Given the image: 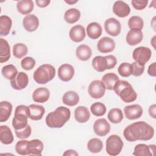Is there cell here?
Instances as JSON below:
<instances>
[{"mask_svg": "<svg viewBox=\"0 0 156 156\" xmlns=\"http://www.w3.org/2000/svg\"><path fill=\"white\" fill-rule=\"evenodd\" d=\"M123 135L129 142L148 141L153 138L154 129L144 121H138L127 126L124 130Z\"/></svg>", "mask_w": 156, "mask_h": 156, "instance_id": "6da1fadb", "label": "cell"}, {"mask_svg": "<svg viewBox=\"0 0 156 156\" xmlns=\"http://www.w3.org/2000/svg\"><path fill=\"white\" fill-rule=\"evenodd\" d=\"M71 111L65 107H57L54 112L48 114L46 124L50 128H61L70 119Z\"/></svg>", "mask_w": 156, "mask_h": 156, "instance_id": "7a4b0ae2", "label": "cell"}, {"mask_svg": "<svg viewBox=\"0 0 156 156\" xmlns=\"http://www.w3.org/2000/svg\"><path fill=\"white\" fill-rule=\"evenodd\" d=\"M113 90L115 93L119 96L124 102L130 103L136 99V93L130 83L126 80H118L115 83Z\"/></svg>", "mask_w": 156, "mask_h": 156, "instance_id": "3957f363", "label": "cell"}, {"mask_svg": "<svg viewBox=\"0 0 156 156\" xmlns=\"http://www.w3.org/2000/svg\"><path fill=\"white\" fill-rule=\"evenodd\" d=\"M55 76V69L50 64L40 65L34 73L33 78L38 84H46Z\"/></svg>", "mask_w": 156, "mask_h": 156, "instance_id": "277c9868", "label": "cell"}, {"mask_svg": "<svg viewBox=\"0 0 156 156\" xmlns=\"http://www.w3.org/2000/svg\"><path fill=\"white\" fill-rule=\"evenodd\" d=\"M117 63L116 58L113 55L106 56L98 55L92 60V66L98 72H104L106 69L113 68Z\"/></svg>", "mask_w": 156, "mask_h": 156, "instance_id": "5b68a950", "label": "cell"}, {"mask_svg": "<svg viewBox=\"0 0 156 156\" xmlns=\"http://www.w3.org/2000/svg\"><path fill=\"white\" fill-rule=\"evenodd\" d=\"M29 118V107L24 105H18L15 110V115L12 119V126L15 130H21L27 124Z\"/></svg>", "mask_w": 156, "mask_h": 156, "instance_id": "8992f818", "label": "cell"}, {"mask_svg": "<svg viewBox=\"0 0 156 156\" xmlns=\"http://www.w3.org/2000/svg\"><path fill=\"white\" fill-rule=\"evenodd\" d=\"M123 146V141L119 136L112 135L106 140L105 150L108 155L116 156L121 153Z\"/></svg>", "mask_w": 156, "mask_h": 156, "instance_id": "52a82bcc", "label": "cell"}, {"mask_svg": "<svg viewBox=\"0 0 156 156\" xmlns=\"http://www.w3.org/2000/svg\"><path fill=\"white\" fill-rule=\"evenodd\" d=\"M152 55L151 49L145 46H140L135 48L132 53V57L135 62L141 65L145 64L150 60Z\"/></svg>", "mask_w": 156, "mask_h": 156, "instance_id": "ba28073f", "label": "cell"}, {"mask_svg": "<svg viewBox=\"0 0 156 156\" xmlns=\"http://www.w3.org/2000/svg\"><path fill=\"white\" fill-rule=\"evenodd\" d=\"M105 87L102 81L94 80L88 86V93L94 99H100L104 96L105 93Z\"/></svg>", "mask_w": 156, "mask_h": 156, "instance_id": "9c48e42d", "label": "cell"}, {"mask_svg": "<svg viewBox=\"0 0 156 156\" xmlns=\"http://www.w3.org/2000/svg\"><path fill=\"white\" fill-rule=\"evenodd\" d=\"M104 29L108 35L112 37H116L121 32V25L120 22L116 18H110L105 20Z\"/></svg>", "mask_w": 156, "mask_h": 156, "instance_id": "30bf717a", "label": "cell"}, {"mask_svg": "<svg viewBox=\"0 0 156 156\" xmlns=\"http://www.w3.org/2000/svg\"><path fill=\"white\" fill-rule=\"evenodd\" d=\"M29 83V77L26 73L20 72L18 74L10 80L12 87L16 90L24 89Z\"/></svg>", "mask_w": 156, "mask_h": 156, "instance_id": "8fae6325", "label": "cell"}, {"mask_svg": "<svg viewBox=\"0 0 156 156\" xmlns=\"http://www.w3.org/2000/svg\"><path fill=\"white\" fill-rule=\"evenodd\" d=\"M124 113L126 118L134 120L140 118L143 113V108L138 104H132L124 108Z\"/></svg>", "mask_w": 156, "mask_h": 156, "instance_id": "7c38bea8", "label": "cell"}, {"mask_svg": "<svg viewBox=\"0 0 156 156\" xmlns=\"http://www.w3.org/2000/svg\"><path fill=\"white\" fill-rule=\"evenodd\" d=\"M94 133L99 136H104L110 132V125L104 118H99L93 124Z\"/></svg>", "mask_w": 156, "mask_h": 156, "instance_id": "4fadbf2b", "label": "cell"}, {"mask_svg": "<svg viewBox=\"0 0 156 156\" xmlns=\"http://www.w3.org/2000/svg\"><path fill=\"white\" fill-rule=\"evenodd\" d=\"M74 75V67L68 63L62 65L58 69V77L63 82L71 80Z\"/></svg>", "mask_w": 156, "mask_h": 156, "instance_id": "5bb4252c", "label": "cell"}, {"mask_svg": "<svg viewBox=\"0 0 156 156\" xmlns=\"http://www.w3.org/2000/svg\"><path fill=\"white\" fill-rule=\"evenodd\" d=\"M97 48L100 52L109 53L115 48V42L110 37H104L98 42Z\"/></svg>", "mask_w": 156, "mask_h": 156, "instance_id": "9a60e30c", "label": "cell"}, {"mask_svg": "<svg viewBox=\"0 0 156 156\" xmlns=\"http://www.w3.org/2000/svg\"><path fill=\"white\" fill-rule=\"evenodd\" d=\"M155 151V145L138 144L135 146L133 155L136 156H153Z\"/></svg>", "mask_w": 156, "mask_h": 156, "instance_id": "2e32d148", "label": "cell"}, {"mask_svg": "<svg viewBox=\"0 0 156 156\" xmlns=\"http://www.w3.org/2000/svg\"><path fill=\"white\" fill-rule=\"evenodd\" d=\"M23 26L26 30L29 32H34L39 26V20L34 14L27 15L23 20Z\"/></svg>", "mask_w": 156, "mask_h": 156, "instance_id": "e0dca14e", "label": "cell"}, {"mask_svg": "<svg viewBox=\"0 0 156 156\" xmlns=\"http://www.w3.org/2000/svg\"><path fill=\"white\" fill-rule=\"evenodd\" d=\"M113 12L119 18H124L129 15L130 8L125 2L122 1H117L113 4Z\"/></svg>", "mask_w": 156, "mask_h": 156, "instance_id": "ac0fdd59", "label": "cell"}, {"mask_svg": "<svg viewBox=\"0 0 156 156\" xmlns=\"http://www.w3.org/2000/svg\"><path fill=\"white\" fill-rule=\"evenodd\" d=\"M85 29L82 25H76L71 28L69 32L70 39L76 43L81 42L85 38Z\"/></svg>", "mask_w": 156, "mask_h": 156, "instance_id": "d6986e66", "label": "cell"}, {"mask_svg": "<svg viewBox=\"0 0 156 156\" xmlns=\"http://www.w3.org/2000/svg\"><path fill=\"white\" fill-rule=\"evenodd\" d=\"M43 143L38 139L29 141L27 145V155H41Z\"/></svg>", "mask_w": 156, "mask_h": 156, "instance_id": "ffe728a7", "label": "cell"}, {"mask_svg": "<svg viewBox=\"0 0 156 156\" xmlns=\"http://www.w3.org/2000/svg\"><path fill=\"white\" fill-rule=\"evenodd\" d=\"M50 97V91L46 87H40L34 90L32 94V99L35 102L44 103L48 101Z\"/></svg>", "mask_w": 156, "mask_h": 156, "instance_id": "44dd1931", "label": "cell"}, {"mask_svg": "<svg viewBox=\"0 0 156 156\" xmlns=\"http://www.w3.org/2000/svg\"><path fill=\"white\" fill-rule=\"evenodd\" d=\"M143 38V34L141 30L130 29L126 35V42L129 45L135 46L139 44Z\"/></svg>", "mask_w": 156, "mask_h": 156, "instance_id": "7402d4cb", "label": "cell"}, {"mask_svg": "<svg viewBox=\"0 0 156 156\" xmlns=\"http://www.w3.org/2000/svg\"><path fill=\"white\" fill-rule=\"evenodd\" d=\"M29 107V118L34 121L40 120L44 113L45 109L43 106L37 104H30Z\"/></svg>", "mask_w": 156, "mask_h": 156, "instance_id": "603a6c76", "label": "cell"}, {"mask_svg": "<svg viewBox=\"0 0 156 156\" xmlns=\"http://www.w3.org/2000/svg\"><path fill=\"white\" fill-rule=\"evenodd\" d=\"M90 118L88 109L84 106H79L74 110V118L79 123L87 122Z\"/></svg>", "mask_w": 156, "mask_h": 156, "instance_id": "cb8c5ba5", "label": "cell"}, {"mask_svg": "<svg viewBox=\"0 0 156 156\" xmlns=\"http://www.w3.org/2000/svg\"><path fill=\"white\" fill-rule=\"evenodd\" d=\"M86 30L88 37L93 40L99 38L102 32L101 26L96 22H92L88 24Z\"/></svg>", "mask_w": 156, "mask_h": 156, "instance_id": "d4e9b609", "label": "cell"}, {"mask_svg": "<svg viewBox=\"0 0 156 156\" xmlns=\"http://www.w3.org/2000/svg\"><path fill=\"white\" fill-rule=\"evenodd\" d=\"M14 140L11 129L5 125L0 126V141L4 144H10Z\"/></svg>", "mask_w": 156, "mask_h": 156, "instance_id": "484cf974", "label": "cell"}, {"mask_svg": "<svg viewBox=\"0 0 156 156\" xmlns=\"http://www.w3.org/2000/svg\"><path fill=\"white\" fill-rule=\"evenodd\" d=\"M0 63H2L7 62L10 57V48L8 41L0 38Z\"/></svg>", "mask_w": 156, "mask_h": 156, "instance_id": "4316f807", "label": "cell"}, {"mask_svg": "<svg viewBox=\"0 0 156 156\" xmlns=\"http://www.w3.org/2000/svg\"><path fill=\"white\" fill-rule=\"evenodd\" d=\"M12 105L8 101H1L0 102V122H3L7 121L11 115Z\"/></svg>", "mask_w": 156, "mask_h": 156, "instance_id": "83f0119b", "label": "cell"}, {"mask_svg": "<svg viewBox=\"0 0 156 156\" xmlns=\"http://www.w3.org/2000/svg\"><path fill=\"white\" fill-rule=\"evenodd\" d=\"M12 25L11 18L7 15H1L0 16V35L5 37L10 33Z\"/></svg>", "mask_w": 156, "mask_h": 156, "instance_id": "f1b7e54d", "label": "cell"}, {"mask_svg": "<svg viewBox=\"0 0 156 156\" xmlns=\"http://www.w3.org/2000/svg\"><path fill=\"white\" fill-rule=\"evenodd\" d=\"M62 102L68 106H75L79 102V96L74 91H66L62 97Z\"/></svg>", "mask_w": 156, "mask_h": 156, "instance_id": "f546056e", "label": "cell"}, {"mask_svg": "<svg viewBox=\"0 0 156 156\" xmlns=\"http://www.w3.org/2000/svg\"><path fill=\"white\" fill-rule=\"evenodd\" d=\"M92 51L90 46L86 44L79 45L76 51V55L77 58L81 61H87L91 56Z\"/></svg>", "mask_w": 156, "mask_h": 156, "instance_id": "4dcf8cb0", "label": "cell"}, {"mask_svg": "<svg viewBox=\"0 0 156 156\" xmlns=\"http://www.w3.org/2000/svg\"><path fill=\"white\" fill-rule=\"evenodd\" d=\"M34 2L32 0H21L16 4V8L21 14L28 15L31 13L34 9Z\"/></svg>", "mask_w": 156, "mask_h": 156, "instance_id": "1f68e13d", "label": "cell"}, {"mask_svg": "<svg viewBox=\"0 0 156 156\" xmlns=\"http://www.w3.org/2000/svg\"><path fill=\"white\" fill-rule=\"evenodd\" d=\"M119 80L118 76L113 73H108L103 76L101 81L105 87V88L108 90H113L114 86Z\"/></svg>", "mask_w": 156, "mask_h": 156, "instance_id": "d6a6232c", "label": "cell"}, {"mask_svg": "<svg viewBox=\"0 0 156 156\" xmlns=\"http://www.w3.org/2000/svg\"><path fill=\"white\" fill-rule=\"evenodd\" d=\"M80 18V11L75 8H71L67 10L64 15L65 21L69 24H74L79 21Z\"/></svg>", "mask_w": 156, "mask_h": 156, "instance_id": "836d02e7", "label": "cell"}, {"mask_svg": "<svg viewBox=\"0 0 156 156\" xmlns=\"http://www.w3.org/2000/svg\"><path fill=\"white\" fill-rule=\"evenodd\" d=\"M108 120L113 124H118L123 119V113L122 110L118 108H112L108 113Z\"/></svg>", "mask_w": 156, "mask_h": 156, "instance_id": "e575fe53", "label": "cell"}, {"mask_svg": "<svg viewBox=\"0 0 156 156\" xmlns=\"http://www.w3.org/2000/svg\"><path fill=\"white\" fill-rule=\"evenodd\" d=\"M87 148L91 153H99L103 148V143L98 138H91L87 143Z\"/></svg>", "mask_w": 156, "mask_h": 156, "instance_id": "d590c367", "label": "cell"}, {"mask_svg": "<svg viewBox=\"0 0 156 156\" xmlns=\"http://www.w3.org/2000/svg\"><path fill=\"white\" fill-rule=\"evenodd\" d=\"M13 55L17 58H21L24 57L28 52L27 46L24 43H16L13 46Z\"/></svg>", "mask_w": 156, "mask_h": 156, "instance_id": "8d00e7d4", "label": "cell"}, {"mask_svg": "<svg viewBox=\"0 0 156 156\" xmlns=\"http://www.w3.org/2000/svg\"><path fill=\"white\" fill-rule=\"evenodd\" d=\"M2 76L8 80L13 79L17 74L18 70L13 65H7L2 67L1 69Z\"/></svg>", "mask_w": 156, "mask_h": 156, "instance_id": "74e56055", "label": "cell"}, {"mask_svg": "<svg viewBox=\"0 0 156 156\" xmlns=\"http://www.w3.org/2000/svg\"><path fill=\"white\" fill-rule=\"evenodd\" d=\"M128 26L130 29L141 30L144 26V21L140 16H133L129 19Z\"/></svg>", "mask_w": 156, "mask_h": 156, "instance_id": "f35d334b", "label": "cell"}, {"mask_svg": "<svg viewBox=\"0 0 156 156\" xmlns=\"http://www.w3.org/2000/svg\"><path fill=\"white\" fill-rule=\"evenodd\" d=\"M90 110L93 115L96 116H102L104 115L106 112V107L103 103L97 102L91 104Z\"/></svg>", "mask_w": 156, "mask_h": 156, "instance_id": "ab89813d", "label": "cell"}, {"mask_svg": "<svg viewBox=\"0 0 156 156\" xmlns=\"http://www.w3.org/2000/svg\"><path fill=\"white\" fill-rule=\"evenodd\" d=\"M118 71L119 74L124 77H129L132 74L133 69L132 64L129 63L124 62L120 64L118 68Z\"/></svg>", "mask_w": 156, "mask_h": 156, "instance_id": "60d3db41", "label": "cell"}, {"mask_svg": "<svg viewBox=\"0 0 156 156\" xmlns=\"http://www.w3.org/2000/svg\"><path fill=\"white\" fill-rule=\"evenodd\" d=\"M29 141L23 140L18 141L15 145L16 153L21 155H27V145Z\"/></svg>", "mask_w": 156, "mask_h": 156, "instance_id": "b9f144b4", "label": "cell"}, {"mask_svg": "<svg viewBox=\"0 0 156 156\" xmlns=\"http://www.w3.org/2000/svg\"><path fill=\"white\" fill-rule=\"evenodd\" d=\"M36 62L35 59L31 57H26L22 59L21 66L25 70H31L35 66Z\"/></svg>", "mask_w": 156, "mask_h": 156, "instance_id": "7bdbcfd3", "label": "cell"}, {"mask_svg": "<svg viewBox=\"0 0 156 156\" xmlns=\"http://www.w3.org/2000/svg\"><path fill=\"white\" fill-rule=\"evenodd\" d=\"M32 133V129L30 125H27L25 128L21 130H15V134L17 138L24 140L29 137Z\"/></svg>", "mask_w": 156, "mask_h": 156, "instance_id": "ee69618b", "label": "cell"}, {"mask_svg": "<svg viewBox=\"0 0 156 156\" xmlns=\"http://www.w3.org/2000/svg\"><path fill=\"white\" fill-rule=\"evenodd\" d=\"M132 69H133V73L132 75L138 77L143 74L144 71V65H141L139 63H138L136 62H134L132 64Z\"/></svg>", "mask_w": 156, "mask_h": 156, "instance_id": "f6af8a7d", "label": "cell"}, {"mask_svg": "<svg viewBox=\"0 0 156 156\" xmlns=\"http://www.w3.org/2000/svg\"><path fill=\"white\" fill-rule=\"evenodd\" d=\"M131 3L134 9L138 10H141L145 9L148 4L147 0H132Z\"/></svg>", "mask_w": 156, "mask_h": 156, "instance_id": "bcb514c9", "label": "cell"}, {"mask_svg": "<svg viewBox=\"0 0 156 156\" xmlns=\"http://www.w3.org/2000/svg\"><path fill=\"white\" fill-rule=\"evenodd\" d=\"M155 66H156V63L154 62L151 63L147 69V73L149 76L152 77H155L156 72H155Z\"/></svg>", "mask_w": 156, "mask_h": 156, "instance_id": "7dc6e473", "label": "cell"}, {"mask_svg": "<svg viewBox=\"0 0 156 156\" xmlns=\"http://www.w3.org/2000/svg\"><path fill=\"white\" fill-rule=\"evenodd\" d=\"M51 2L50 0H36L35 3L38 7L44 8L47 7Z\"/></svg>", "mask_w": 156, "mask_h": 156, "instance_id": "c3c4849f", "label": "cell"}, {"mask_svg": "<svg viewBox=\"0 0 156 156\" xmlns=\"http://www.w3.org/2000/svg\"><path fill=\"white\" fill-rule=\"evenodd\" d=\"M149 114L154 119L156 118V105L152 104L149 107Z\"/></svg>", "mask_w": 156, "mask_h": 156, "instance_id": "681fc988", "label": "cell"}, {"mask_svg": "<svg viewBox=\"0 0 156 156\" xmlns=\"http://www.w3.org/2000/svg\"><path fill=\"white\" fill-rule=\"evenodd\" d=\"M78 153L73 149H68L66 150L64 153L63 155H78Z\"/></svg>", "mask_w": 156, "mask_h": 156, "instance_id": "f907efd6", "label": "cell"}, {"mask_svg": "<svg viewBox=\"0 0 156 156\" xmlns=\"http://www.w3.org/2000/svg\"><path fill=\"white\" fill-rule=\"evenodd\" d=\"M65 2L68 4H70V5H73L74 4H76V2H78V1H73V0H68V1H66V0H65Z\"/></svg>", "mask_w": 156, "mask_h": 156, "instance_id": "816d5d0a", "label": "cell"}, {"mask_svg": "<svg viewBox=\"0 0 156 156\" xmlns=\"http://www.w3.org/2000/svg\"><path fill=\"white\" fill-rule=\"evenodd\" d=\"M155 36H154L153 37V38H152V40H151V44H152V46H153V47L154 48H155Z\"/></svg>", "mask_w": 156, "mask_h": 156, "instance_id": "f5cc1de1", "label": "cell"}]
</instances>
